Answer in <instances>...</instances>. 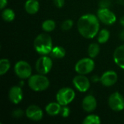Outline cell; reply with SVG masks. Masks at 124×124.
Instances as JSON below:
<instances>
[{"label": "cell", "instance_id": "obj_1", "mask_svg": "<svg viewBox=\"0 0 124 124\" xmlns=\"http://www.w3.org/2000/svg\"><path fill=\"white\" fill-rule=\"evenodd\" d=\"M79 33L85 39H91L97 36L100 31V20L93 14H85L79 17L77 22Z\"/></svg>", "mask_w": 124, "mask_h": 124}, {"label": "cell", "instance_id": "obj_2", "mask_svg": "<svg viewBox=\"0 0 124 124\" xmlns=\"http://www.w3.org/2000/svg\"><path fill=\"white\" fill-rule=\"evenodd\" d=\"M33 46L36 52L41 55L50 54L53 49L52 37L47 33L39 34L34 39Z\"/></svg>", "mask_w": 124, "mask_h": 124}, {"label": "cell", "instance_id": "obj_3", "mask_svg": "<svg viewBox=\"0 0 124 124\" xmlns=\"http://www.w3.org/2000/svg\"><path fill=\"white\" fill-rule=\"evenodd\" d=\"M28 84L31 90L39 92L46 90L49 86L50 82L45 75L38 73L31 75L29 77Z\"/></svg>", "mask_w": 124, "mask_h": 124}, {"label": "cell", "instance_id": "obj_4", "mask_svg": "<svg viewBox=\"0 0 124 124\" xmlns=\"http://www.w3.org/2000/svg\"><path fill=\"white\" fill-rule=\"evenodd\" d=\"M95 67L93 58L84 57L79 60L75 65V70L78 74L87 75L92 73Z\"/></svg>", "mask_w": 124, "mask_h": 124}, {"label": "cell", "instance_id": "obj_5", "mask_svg": "<svg viewBox=\"0 0 124 124\" xmlns=\"http://www.w3.org/2000/svg\"><path fill=\"white\" fill-rule=\"evenodd\" d=\"M76 97L75 91L70 87H63L60 89L56 94V100L62 106L68 105Z\"/></svg>", "mask_w": 124, "mask_h": 124}, {"label": "cell", "instance_id": "obj_6", "mask_svg": "<svg viewBox=\"0 0 124 124\" xmlns=\"http://www.w3.org/2000/svg\"><path fill=\"white\" fill-rule=\"evenodd\" d=\"M14 71L19 78L23 80L29 78L32 73V68L28 62L25 60H20L15 63L14 66Z\"/></svg>", "mask_w": 124, "mask_h": 124}, {"label": "cell", "instance_id": "obj_7", "mask_svg": "<svg viewBox=\"0 0 124 124\" xmlns=\"http://www.w3.org/2000/svg\"><path fill=\"white\" fill-rule=\"evenodd\" d=\"M53 65V62L52 58L47 55H41L36 62V70L38 73L46 75L49 73Z\"/></svg>", "mask_w": 124, "mask_h": 124}, {"label": "cell", "instance_id": "obj_8", "mask_svg": "<svg viewBox=\"0 0 124 124\" xmlns=\"http://www.w3.org/2000/svg\"><path fill=\"white\" fill-rule=\"evenodd\" d=\"M97 16L100 21L105 25H113L116 22L117 17L115 13L109 8H100L97 12Z\"/></svg>", "mask_w": 124, "mask_h": 124}, {"label": "cell", "instance_id": "obj_9", "mask_svg": "<svg viewBox=\"0 0 124 124\" xmlns=\"http://www.w3.org/2000/svg\"><path fill=\"white\" fill-rule=\"evenodd\" d=\"M108 105L113 111H122L124 110V96L118 92L111 94L108 98Z\"/></svg>", "mask_w": 124, "mask_h": 124}, {"label": "cell", "instance_id": "obj_10", "mask_svg": "<svg viewBox=\"0 0 124 124\" xmlns=\"http://www.w3.org/2000/svg\"><path fill=\"white\" fill-rule=\"evenodd\" d=\"M73 84L74 87L80 92H86L91 86L89 79L86 76V75L78 74L73 79Z\"/></svg>", "mask_w": 124, "mask_h": 124}, {"label": "cell", "instance_id": "obj_11", "mask_svg": "<svg viewBox=\"0 0 124 124\" xmlns=\"http://www.w3.org/2000/svg\"><path fill=\"white\" fill-rule=\"evenodd\" d=\"M25 116L31 121H39L43 118L44 113L40 107L36 105H31L25 110Z\"/></svg>", "mask_w": 124, "mask_h": 124}, {"label": "cell", "instance_id": "obj_12", "mask_svg": "<svg viewBox=\"0 0 124 124\" xmlns=\"http://www.w3.org/2000/svg\"><path fill=\"white\" fill-rule=\"evenodd\" d=\"M118 81V74L114 70H107L100 76V83L102 86L110 87L116 84Z\"/></svg>", "mask_w": 124, "mask_h": 124}, {"label": "cell", "instance_id": "obj_13", "mask_svg": "<svg viewBox=\"0 0 124 124\" xmlns=\"http://www.w3.org/2000/svg\"><path fill=\"white\" fill-rule=\"evenodd\" d=\"M8 97L9 101L14 105H17L23 99V92L20 86H13L10 88Z\"/></svg>", "mask_w": 124, "mask_h": 124}, {"label": "cell", "instance_id": "obj_14", "mask_svg": "<svg viewBox=\"0 0 124 124\" xmlns=\"http://www.w3.org/2000/svg\"><path fill=\"white\" fill-rule=\"evenodd\" d=\"M82 108L87 113H92L95 110L97 106V101L96 98L91 94L86 95L82 100Z\"/></svg>", "mask_w": 124, "mask_h": 124}, {"label": "cell", "instance_id": "obj_15", "mask_svg": "<svg viewBox=\"0 0 124 124\" xmlns=\"http://www.w3.org/2000/svg\"><path fill=\"white\" fill-rule=\"evenodd\" d=\"M113 60L115 63L124 70V44L118 46L113 52Z\"/></svg>", "mask_w": 124, "mask_h": 124}, {"label": "cell", "instance_id": "obj_16", "mask_svg": "<svg viewBox=\"0 0 124 124\" xmlns=\"http://www.w3.org/2000/svg\"><path fill=\"white\" fill-rule=\"evenodd\" d=\"M40 8V4L38 0H27L25 3V9L29 15L36 14Z\"/></svg>", "mask_w": 124, "mask_h": 124}, {"label": "cell", "instance_id": "obj_17", "mask_svg": "<svg viewBox=\"0 0 124 124\" xmlns=\"http://www.w3.org/2000/svg\"><path fill=\"white\" fill-rule=\"evenodd\" d=\"M61 108L62 105L57 102H52L49 103L46 108H45V110L46 113L50 116H57L60 113V110H61Z\"/></svg>", "mask_w": 124, "mask_h": 124}, {"label": "cell", "instance_id": "obj_18", "mask_svg": "<svg viewBox=\"0 0 124 124\" xmlns=\"http://www.w3.org/2000/svg\"><path fill=\"white\" fill-rule=\"evenodd\" d=\"M65 54H66L65 49L62 46H56L53 47V49L50 53V55L52 57L56 58V59H62V58L65 57Z\"/></svg>", "mask_w": 124, "mask_h": 124}, {"label": "cell", "instance_id": "obj_19", "mask_svg": "<svg viewBox=\"0 0 124 124\" xmlns=\"http://www.w3.org/2000/svg\"><path fill=\"white\" fill-rule=\"evenodd\" d=\"M110 36V33L108 29H102L97 34V41L99 44H105L108 41Z\"/></svg>", "mask_w": 124, "mask_h": 124}, {"label": "cell", "instance_id": "obj_20", "mask_svg": "<svg viewBox=\"0 0 124 124\" xmlns=\"http://www.w3.org/2000/svg\"><path fill=\"white\" fill-rule=\"evenodd\" d=\"M1 17L6 22H12L15 18V13L10 8H4L1 12Z\"/></svg>", "mask_w": 124, "mask_h": 124}, {"label": "cell", "instance_id": "obj_21", "mask_svg": "<svg viewBox=\"0 0 124 124\" xmlns=\"http://www.w3.org/2000/svg\"><path fill=\"white\" fill-rule=\"evenodd\" d=\"M100 52V46L97 43H92L88 47V54L91 58H95Z\"/></svg>", "mask_w": 124, "mask_h": 124}, {"label": "cell", "instance_id": "obj_22", "mask_svg": "<svg viewBox=\"0 0 124 124\" xmlns=\"http://www.w3.org/2000/svg\"><path fill=\"white\" fill-rule=\"evenodd\" d=\"M55 27H56L55 22L51 19H48V20H44L41 25L42 30L44 31H45L46 33H49V32L53 31L55 29Z\"/></svg>", "mask_w": 124, "mask_h": 124}, {"label": "cell", "instance_id": "obj_23", "mask_svg": "<svg viewBox=\"0 0 124 124\" xmlns=\"http://www.w3.org/2000/svg\"><path fill=\"white\" fill-rule=\"evenodd\" d=\"M84 124H100L101 119L99 116L95 114H89L86 116L82 122Z\"/></svg>", "mask_w": 124, "mask_h": 124}, {"label": "cell", "instance_id": "obj_24", "mask_svg": "<svg viewBox=\"0 0 124 124\" xmlns=\"http://www.w3.org/2000/svg\"><path fill=\"white\" fill-rule=\"evenodd\" d=\"M10 61L7 58H2L0 60V75L4 76L10 69Z\"/></svg>", "mask_w": 124, "mask_h": 124}, {"label": "cell", "instance_id": "obj_25", "mask_svg": "<svg viewBox=\"0 0 124 124\" xmlns=\"http://www.w3.org/2000/svg\"><path fill=\"white\" fill-rule=\"evenodd\" d=\"M73 21L71 19H67L65 20H64L62 24H61V29L64 31H68L69 30H70L73 26Z\"/></svg>", "mask_w": 124, "mask_h": 124}, {"label": "cell", "instance_id": "obj_26", "mask_svg": "<svg viewBox=\"0 0 124 124\" xmlns=\"http://www.w3.org/2000/svg\"><path fill=\"white\" fill-rule=\"evenodd\" d=\"M70 110L68 107V105L62 106L61 110H60V115L62 117H63V118H68L70 116Z\"/></svg>", "mask_w": 124, "mask_h": 124}, {"label": "cell", "instance_id": "obj_27", "mask_svg": "<svg viewBox=\"0 0 124 124\" xmlns=\"http://www.w3.org/2000/svg\"><path fill=\"white\" fill-rule=\"evenodd\" d=\"M24 114H25V112H24L21 109H16L12 113V116L15 118H20L24 116Z\"/></svg>", "mask_w": 124, "mask_h": 124}, {"label": "cell", "instance_id": "obj_28", "mask_svg": "<svg viewBox=\"0 0 124 124\" xmlns=\"http://www.w3.org/2000/svg\"><path fill=\"white\" fill-rule=\"evenodd\" d=\"M99 5L101 8H109L111 5V0H100Z\"/></svg>", "mask_w": 124, "mask_h": 124}, {"label": "cell", "instance_id": "obj_29", "mask_svg": "<svg viewBox=\"0 0 124 124\" xmlns=\"http://www.w3.org/2000/svg\"><path fill=\"white\" fill-rule=\"evenodd\" d=\"M54 4L57 8H62L65 5V0H54Z\"/></svg>", "mask_w": 124, "mask_h": 124}, {"label": "cell", "instance_id": "obj_30", "mask_svg": "<svg viewBox=\"0 0 124 124\" xmlns=\"http://www.w3.org/2000/svg\"><path fill=\"white\" fill-rule=\"evenodd\" d=\"M7 4V0H0V8L1 9H4Z\"/></svg>", "mask_w": 124, "mask_h": 124}, {"label": "cell", "instance_id": "obj_31", "mask_svg": "<svg viewBox=\"0 0 124 124\" xmlns=\"http://www.w3.org/2000/svg\"><path fill=\"white\" fill-rule=\"evenodd\" d=\"M91 80H92V81L94 82V83H97V82L100 81V77H99V76H97V75H94V76H93L92 77Z\"/></svg>", "mask_w": 124, "mask_h": 124}, {"label": "cell", "instance_id": "obj_32", "mask_svg": "<svg viewBox=\"0 0 124 124\" xmlns=\"http://www.w3.org/2000/svg\"><path fill=\"white\" fill-rule=\"evenodd\" d=\"M119 37H120V39H121V40L124 41V29L121 31V33H120V34H119Z\"/></svg>", "mask_w": 124, "mask_h": 124}, {"label": "cell", "instance_id": "obj_33", "mask_svg": "<svg viewBox=\"0 0 124 124\" xmlns=\"http://www.w3.org/2000/svg\"><path fill=\"white\" fill-rule=\"evenodd\" d=\"M120 23L124 27V16H123L122 17H121V19H120Z\"/></svg>", "mask_w": 124, "mask_h": 124}, {"label": "cell", "instance_id": "obj_34", "mask_svg": "<svg viewBox=\"0 0 124 124\" xmlns=\"http://www.w3.org/2000/svg\"><path fill=\"white\" fill-rule=\"evenodd\" d=\"M118 3L121 4H124V0H118Z\"/></svg>", "mask_w": 124, "mask_h": 124}]
</instances>
